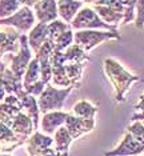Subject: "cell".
<instances>
[{
  "mask_svg": "<svg viewBox=\"0 0 144 156\" xmlns=\"http://www.w3.org/2000/svg\"><path fill=\"white\" fill-rule=\"evenodd\" d=\"M104 72L111 80L112 86L115 88V100L118 103H123L125 99V94L129 90L132 83L139 80L138 76L131 75L124 67H121L116 60L114 59H105L103 63Z\"/></svg>",
  "mask_w": 144,
  "mask_h": 156,
  "instance_id": "cell-1",
  "label": "cell"
},
{
  "mask_svg": "<svg viewBox=\"0 0 144 156\" xmlns=\"http://www.w3.org/2000/svg\"><path fill=\"white\" fill-rule=\"evenodd\" d=\"M80 84H75V86H71L65 90H58L51 84H47L44 88V91L41 92V95L39 96V100H37V105H39V109L41 113H48V112H54V111H59L63 104H64L65 98L69 95L73 88H79Z\"/></svg>",
  "mask_w": 144,
  "mask_h": 156,
  "instance_id": "cell-2",
  "label": "cell"
},
{
  "mask_svg": "<svg viewBox=\"0 0 144 156\" xmlns=\"http://www.w3.org/2000/svg\"><path fill=\"white\" fill-rule=\"evenodd\" d=\"M93 11L97 13V16L103 19L104 23L110 26H119V23L123 22L124 17V5L120 0H99L93 2Z\"/></svg>",
  "mask_w": 144,
  "mask_h": 156,
  "instance_id": "cell-3",
  "label": "cell"
},
{
  "mask_svg": "<svg viewBox=\"0 0 144 156\" xmlns=\"http://www.w3.org/2000/svg\"><path fill=\"white\" fill-rule=\"evenodd\" d=\"M71 28H75V30H92V28H104V30H108V32H118L116 31V26H110V24L104 23L103 20L97 16V13L93 11L92 8H86L80 9L78 12V15L75 16V19L72 20L71 23Z\"/></svg>",
  "mask_w": 144,
  "mask_h": 156,
  "instance_id": "cell-4",
  "label": "cell"
},
{
  "mask_svg": "<svg viewBox=\"0 0 144 156\" xmlns=\"http://www.w3.org/2000/svg\"><path fill=\"white\" fill-rule=\"evenodd\" d=\"M120 40V35L118 32H100V31H92V30H84L78 31L73 35V41L76 45H79L83 51H91L93 47L100 44L105 40Z\"/></svg>",
  "mask_w": 144,
  "mask_h": 156,
  "instance_id": "cell-5",
  "label": "cell"
},
{
  "mask_svg": "<svg viewBox=\"0 0 144 156\" xmlns=\"http://www.w3.org/2000/svg\"><path fill=\"white\" fill-rule=\"evenodd\" d=\"M31 58H32V52L30 51V44H28V36L27 35H20V49L19 54L12 58V64H11V71L13 75L19 79H22L26 73L31 63Z\"/></svg>",
  "mask_w": 144,
  "mask_h": 156,
  "instance_id": "cell-6",
  "label": "cell"
},
{
  "mask_svg": "<svg viewBox=\"0 0 144 156\" xmlns=\"http://www.w3.org/2000/svg\"><path fill=\"white\" fill-rule=\"evenodd\" d=\"M33 24H35V15L30 7H22L15 15L0 20V26H8V27L11 26L23 31V32L31 30L33 27Z\"/></svg>",
  "mask_w": 144,
  "mask_h": 156,
  "instance_id": "cell-7",
  "label": "cell"
},
{
  "mask_svg": "<svg viewBox=\"0 0 144 156\" xmlns=\"http://www.w3.org/2000/svg\"><path fill=\"white\" fill-rule=\"evenodd\" d=\"M54 52V45L51 41H45L39 49V52L36 54V59L39 60L40 64V75L43 83L47 86L50 83L52 77V63H51V55Z\"/></svg>",
  "mask_w": 144,
  "mask_h": 156,
  "instance_id": "cell-8",
  "label": "cell"
},
{
  "mask_svg": "<svg viewBox=\"0 0 144 156\" xmlns=\"http://www.w3.org/2000/svg\"><path fill=\"white\" fill-rule=\"evenodd\" d=\"M64 124L72 139H78L83 133H87L95 128V119H83L79 116L68 115Z\"/></svg>",
  "mask_w": 144,
  "mask_h": 156,
  "instance_id": "cell-9",
  "label": "cell"
},
{
  "mask_svg": "<svg viewBox=\"0 0 144 156\" xmlns=\"http://www.w3.org/2000/svg\"><path fill=\"white\" fill-rule=\"evenodd\" d=\"M35 16L39 23L50 24L58 19V2L54 0H40L33 5Z\"/></svg>",
  "mask_w": 144,
  "mask_h": 156,
  "instance_id": "cell-10",
  "label": "cell"
},
{
  "mask_svg": "<svg viewBox=\"0 0 144 156\" xmlns=\"http://www.w3.org/2000/svg\"><path fill=\"white\" fill-rule=\"evenodd\" d=\"M28 139L17 136L13 131L5 124L0 123V154H8L20 144L26 143Z\"/></svg>",
  "mask_w": 144,
  "mask_h": 156,
  "instance_id": "cell-11",
  "label": "cell"
},
{
  "mask_svg": "<svg viewBox=\"0 0 144 156\" xmlns=\"http://www.w3.org/2000/svg\"><path fill=\"white\" fill-rule=\"evenodd\" d=\"M52 143H54L52 137L36 132L27 140V152L30 156H47Z\"/></svg>",
  "mask_w": 144,
  "mask_h": 156,
  "instance_id": "cell-12",
  "label": "cell"
},
{
  "mask_svg": "<svg viewBox=\"0 0 144 156\" xmlns=\"http://www.w3.org/2000/svg\"><path fill=\"white\" fill-rule=\"evenodd\" d=\"M144 151V145L140 144L138 140L133 139L131 133H127L124 136V139L121 140V143L119 144L116 150L107 152L104 156H129V155H139Z\"/></svg>",
  "mask_w": 144,
  "mask_h": 156,
  "instance_id": "cell-13",
  "label": "cell"
},
{
  "mask_svg": "<svg viewBox=\"0 0 144 156\" xmlns=\"http://www.w3.org/2000/svg\"><path fill=\"white\" fill-rule=\"evenodd\" d=\"M8 127L17 135V136L30 139V135L32 133V129H33V123H32V119H31L30 116L20 111L15 118L11 120V123H9Z\"/></svg>",
  "mask_w": 144,
  "mask_h": 156,
  "instance_id": "cell-14",
  "label": "cell"
},
{
  "mask_svg": "<svg viewBox=\"0 0 144 156\" xmlns=\"http://www.w3.org/2000/svg\"><path fill=\"white\" fill-rule=\"evenodd\" d=\"M0 81L5 90V94L8 95H17L23 91V83L22 79L16 77L11 69H8L5 66H2L0 71Z\"/></svg>",
  "mask_w": 144,
  "mask_h": 156,
  "instance_id": "cell-15",
  "label": "cell"
},
{
  "mask_svg": "<svg viewBox=\"0 0 144 156\" xmlns=\"http://www.w3.org/2000/svg\"><path fill=\"white\" fill-rule=\"evenodd\" d=\"M16 96L19 98L20 101H22V107L24 109H27L28 116L32 119L33 129H37V127H39V113H40V109H39V105H37V101H36V99H35V96L27 94L26 91L19 92Z\"/></svg>",
  "mask_w": 144,
  "mask_h": 156,
  "instance_id": "cell-16",
  "label": "cell"
},
{
  "mask_svg": "<svg viewBox=\"0 0 144 156\" xmlns=\"http://www.w3.org/2000/svg\"><path fill=\"white\" fill-rule=\"evenodd\" d=\"M68 116V113L61 112V111H54V112H48L43 116L41 120V129L43 132L51 135L55 132V129L60 128L61 124L65 123V119Z\"/></svg>",
  "mask_w": 144,
  "mask_h": 156,
  "instance_id": "cell-17",
  "label": "cell"
},
{
  "mask_svg": "<svg viewBox=\"0 0 144 156\" xmlns=\"http://www.w3.org/2000/svg\"><path fill=\"white\" fill-rule=\"evenodd\" d=\"M47 40H48V24L37 23L30 32L28 44H30V47L33 49L35 54H37L39 49L41 48V45H43Z\"/></svg>",
  "mask_w": 144,
  "mask_h": 156,
  "instance_id": "cell-18",
  "label": "cell"
},
{
  "mask_svg": "<svg viewBox=\"0 0 144 156\" xmlns=\"http://www.w3.org/2000/svg\"><path fill=\"white\" fill-rule=\"evenodd\" d=\"M17 40H20V35L16 31L8 28L0 31V56L5 52H16L19 49Z\"/></svg>",
  "mask_w": 144,
  "mask_h": 156,
  "instance_id": "cell-19",
  "label": "cell"
},
{
  "mask_svg": "<svg viewBox=\"0 0 144 156\" xmlns=\"http://www.w3.org/2000/svg\"><path fill=\"white\" fill-rule=\"evenodd\" d=\"M83 7V2H72V0H60L58 2V12L67 23H72V19L78 15L80 8Z\"/></svg>",
  "mask_w": 144,
  "mask_h": 156,
  "instance_id": "cell-20",
  "label": "cell"
},
{
  "mask_svg": "<svg viewBox=\"0 0 144 156\" xmlns=\"http://www.w3.org/2000/svg\"><path fill=\"white\" fill-rule=\"evenodd\" d=\"M71 141H72V137L65 127H60V128L56 129V132H55L56 156H68V148H69Z\"/></svg>",
  "mask_w": 144,
  "mask_h": 156,
  "instance_id": "cell-21",
  "label": "cell"
},
{
  "mask_svg": "<svg viewBox=\"0 0 144 156\" xmlns=\"http://www.w3.org/2000/svg\"><path fill=\"white\" fill-rule=\"evenodd\" d=\"M40 75V64H39V60L35 58L33 60H31L30 66L24 73V81H23V88L24 91H27L30 87L35 86L37 81H40L41 79Z\"/></svg>",
  "mask_w": 144,
  "mask_h": 156,
  "instance_id": "cell-22",
  "label": "cell"
},
{
  "mask_svg": "<svg viewBox=\"0 0 144 156\" xmlns=\"http://www.w3.org/2000/svg\"><path fill=\"white\" fill-rule=\"evenodd\" d=\"M64 56H65V63H86L88 60V56H87L86 51H83L79 45L73 44V45H69L67 48V51L64 52Z\"/></svg>",
  "mask_w": 144,
  "mask_h": 156,
  "instance_id": "cell-23",
  "label": "cell"
},
{
  "mask_svg": "<svg viewBox=\"0 0 144 156\" xmlns=\"http://www.w3.org/2000/svg\"><path fill=\"white\" fill-rule=\"evenodd\" d=\"M84 63H65L64 71L71 84H80V76L83 73Z\"/></svg>",
  "mask_w": 144,
  "mask_h": 156,
  "instance_id": "cell-24",
  "label": "cell"
},
{
  "mask_svg": "<svg viewBox=\"0 0 144 156\" xmlns=\"http://www.w3.org/2000/svg\"><path fill=\"white\" fill-rule=\"evenodd\" d=\"M96 111H97V108L86 100L79 101L78 104L73 107L75 115L79 116V118H83V119H95V113H96Z\"/></svg>",
  "mask_w": 144,
  "mask_h": 156,
  "instance_id": "cell-25",
  "label": "cell"
},
{
  "mask_svg": "<svg viewBox=\"0 0 144 156\" xmlns=\"http://www.w3.org/2000/svg\"><path fill=\"white\" fill-rule=\"evenodd\" d=\"M71 30V26L68 24L63 23V22H59V20H55L48 24V41H51L54 44V41L58 39L59 36H61L65 31Z\"/></svg>",
  "mask_w": 144,
  "mask_h": 156,
  "instance_id": "cell-26",
  "label": "cell"
},
{
  "mask_svg": "<svg viewBox=\"0 0 144 156\" xmlns=\"http://www.w3.org/2000/svg\"><path fill=\"white\" fill-rule=\"evenodd\" d=\"M23 5L22 2H12V0H2L0 2V20L11 17L19 11V7Z\"/></svg>",
  "mask_w": 144,
  "mask_h": 156,
  "instance_id": "cell-27",
  "label": "cell"
},
{
  "mask_svg": "<svg viewBox=\"0 0 144 156\" xmlns=\"http://www.w3.org/2000/svg\"><path fill=\"white\" fill-rule=\"evenodd\" d=\"M73 41V35H72V30H68L65 31L61 36H59L56 40L54 41V51H58V52H63V49L68 48L69 45L72 44Z\"/></svg>",
  "mask_w": 144,
  "mask_h": 156,
  "instance_id": "cell-28",
  "label": "cell"
},
{
  "mask_svg": "<svg viewBox=\"0 0 144 156\" xmlns=\"http://www.w3.org/2000/svg\"><path fill=\"white\" fill-rule=\"evenodd\" d=\"M128 132L133 136V139L138 140L140 144L144 145V126L140 122H133V124L128 127Z\"/></svg>",
  "mask_w": 144,
  "mask_h": 156,
  "instance_id": "cell-29",
  "label": "cell"
},
{
  "mask_svg": "<svg viewBox=\"0 0 144 156\" xmlns=\"http://www.w3.org/2000/svg\"><path fill=\"white\" fill-rule=\"evenodd\" d=\"M124 5V17H123V22L120 23L121 26L131 23L135 20V15H133V9L136 7V2H121Z\"/></svg>",
  "mask_w": 144,
  "mask_h": 156,
  "instance_id": "cell-30",
  "label": "cell"
},
{
  "mask_svg": "<svg viewBox=\"0 0 144 156\" xmlns=\"http://www.w3.org/2000/svg\"><path fill=\"white\" fill-rule=\"evenodd\" d=\"M136 8H138V15L135 17V24L138 28H142L144 26V0L136 2Z\"/></svg>",
  "mask_w": 144,
  "mask_h": 156,
  "instance_id": "cell-31",
  "label": "cell"
},
{
  "mask_svg": "<svg viewBox=\"0 0 144 156\" xmlns=\"http://www.w3.org/2000/svg\"><path fill=\"white\" fill-rule=\"evenodd\" d=\"M132 122H139V120H144V99H140L139 104L135 107V113L131 118Z\"/></svg>",
  "mask_w": 144,
  "mask_h": 156,
  "instance_id": "cell-32",
  "label": "cell"
},
{
  "mask_svg": "<svg viewBox=\"0 0 144 156\" xmlns=\"http://www.w3.org/2000/svg\"><path fill=\"white\" fill-rule=\"evenodd\" d=\"M4 95H5V90H4V87H3L2 81H0V101L4 99Z\"/></svg>",
  "mask_w": 144,
  "mask_h": 156,
  "instance_id": "cell-33",
  "label": "cell"
},
{
  "mask_svg": "<svg viewBox=\"0 0 144 156\" xmlns=\"http://www.w3.org/2000/svg\"><path fill=\"white\" fill-rule=\"evenodd\" d=\"M0 156H9L8 154H0Z\"/></svg>",
  "mask_w": 144,
  "mask_h": 156,
  "instance_id": "cell-34",
  "label": "cell"
},
{
  "mask_svg": "<svg viewBox=\"0 0 144 156\" xmlns=\"http://www.w3.org/2000/svg\"><path fill=\"white\" fill-rule=\"evenodd\" d=\"M140 99H144V94L142 95V96H140Z\"/></svg>",
  "mask_w": 144,
  "mask_h": 156,
  "instance_id": "cell-35",
  "label": "cell"
},
{
  "mask_svg": "<svg viewBox=\"0 0 144 156\" xmlns=\"http://www.w3.org/2000/svg\"><path fill=\"white\" fill-rule=\"evenodd\" d=\"M2 66H3V64H0V69H2Z\"/></svg>",
  "mask_w": 144,
  "mask_h": 156,
  "instance_id": "cell-36",
  "label": "cell"
},
{
  "mask_svg": "<svg viewBox=\"0 0 144 156\" xmlns=\"http://www.w3.org/2000/svg\"><path fill=\"white\" fill-rule=\"evenodd\" d=\"M143 126H144V120H143Z\"/></svg>",
  "mask_w": 144,
  "mask_h": 156,
  "instance_id": "cell-37",
  "label": "cell"
}]
</instances>
